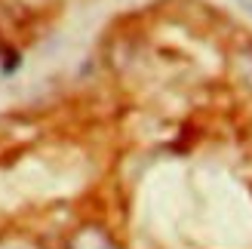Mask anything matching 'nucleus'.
I'll return each mask as SVG.
<instances>
[]
</instances>
